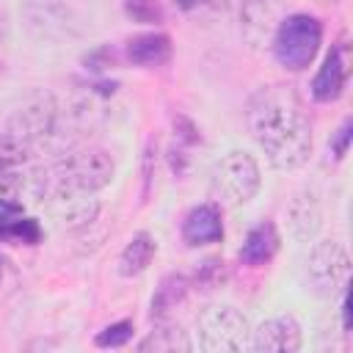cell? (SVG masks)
Instances as JSON below:
<instances>
[{
	"label": "cell",
	"instance_id": "1",
	"mask_svg": "<svg viewBox=\"0 0 353 353\" xmlns=\"http://www.w3.org/2000/svg\"><path fill=\"white\" fill-rule=\"evenodd\" d=\"M245 127L276 171H298L312 154V119L290 83L259 85L245 102Z\"/></svg>",
	"mask_w": 353,
	"mask_h": 353
},
{
	"label": "cell",
	"instance_id": "2",
	"mask_svg": "<svg viewBox=\"0 0 353 353\" xmlns=\"http://www.w3.org/2000/svg\"><path fill=\"white\" fill-rule=\"evenodd\" d=\"M116 163L102 146H80L61 154L47 168H33L25 188L33 190L41 201L66 199V196H94L113 182Z\"/></svg>",
	"mask_w": 353,
	"mask_h": 353
},
{
	"label": "cell",
	"instance_id": "3",
	"mask_svg": "<svg viewBox=\"0 0 353 353\" xmlns=\"http://www.w3.org/2000/svg\"><path fill=\"white\" fill-rule=\"evenodd\" d=\"M19 19L30 39L47 44L77 41L97 28L91 0H22Z\"/></svg>",
	"mask_w": 353,
	"mask_h": 353
},
{
	"label": "cell",
	"instance_id": "4",
	"mask_svg": "<svg viewBox=\"0 0 353 353\" xmlns=\"http://www.w3.org/2000/svg\"><path fill=\"white\" fill-rule=\"evenodd\" d=\"M323 47V22L312 14H287L270 41L273 58L290 69V72H303L312 66V61L317 58Z\"/></svg>",
	"mask_w": 353,
	"mask_h": 353
},
{
	"label": "cell",
	"instance_id": "5",
	"mask_svg": "<svg viewBox=\"0 0 353 353\" xmlns=\"http://www.w3.org/2000/svg\"><path fill=\"white\" fill-rule=\"evenodd\" d=\"M196 342L207 353H237L251 342V325L232 303H210L196 317Z\"/></svg>",
	"mask_w": 353,
	"mask_h": 353
},
{
	"label": "cell",
	"instance_id": "6",
	"mask_svg": "<svg viewBox=\"0 0 353 353\" xmlns=\"http://www.w3.org/2000/svg\"><path fill=\"white\" fill-rule=\"evenodd\" d=\"M262 188V171L254 154L243 149L226 152L215 165H212V190L223 199L229 207H243L248 204Z\"/></svg>",
	"mask_w": 353,
	"mask_h": 353
},
{
	"label": "cell",
	"instance_id": "7",
	"mask_svg": "<svg viewBox=\"0 0 353 353\" xmlns=\"http://www.w3.org/2000/svg\"><path fill=\"white\" fill-rule=\"evenodd\" d=\"M303 276H306V287L314 295H320V298L339 295V290H345L350 281L347 248L339 240H317L306 256Z\"/></svg>",
	"mask_w": 353,
	"mask_h": 353
},
{
	"label": "cell",
	"instance_id": "8",
	"mask_svg": "<svg viewBox=\"0 0 353 353\" xmlns=\"http://www.w3.org/2000/svg\"><path fill=\"white\" fill-rule=\"evenodd\" d=\"M6 132L22 138L33 149L52 141L55 135H61V102L50 91H39V94L28 97L11 113Z\"/></svg>",
	"mask_w": 353,
	"mask_h": 353
},
{
	"label": "cell",
	"instance_id": "9",
	"mask_svg": "<svg viewBox=\"0 0 353 353\" xmlns=\"http://www.w3.org/2000/svg\"><path fill=\"white\" fill-rule=\"evenodd\" d=\"M287 17V0H240V36L248 50H270L279 22Z\"/></svg>",
	"mask_w": 353,
	"mask_h": 353
},
{
	"label": "cell",
	"instance_id": "10",
	"mask_svg": "<svg viewBox=\"0 0 353 353\" xmlns=\"http://www.w3.org/2000/svg\"><path fill=\"white\" fill-rule=\"evenodd\" d=\"M248 345L259 353H295L303 345V331L292 314H276L251 331Z\"/></svg>",
	"mask_w": 353,
	"mask_h": 353
},
{
	"label": "cell",
	"instance_id": "11",
	"mask_svg": "<svg viewBox=\"0 0 353 353\" xmlns=\"http://www.w3.org/2000/svg\"><path fill=\"white\" fill-rule=\"evenodd\" d=\"M30 154L33 146L25 143L22 138L3 132L0 135V193H17L19 188H25L33 165H30Z\"/></svg>",
	"mask_w": 353,
	"mask_h": 353
},
{
	"label": "cell",
	"instance_id": "12",
	"mask_svg": "<svg viewBox=\"0 0 353 353\" xmlns=\"http://www.w3.org/2000/svg\"><path fill=\"white\" fill-rule=\"evenodd\" d=\"M345 85H347V55L342 44H334L312 77V97L314 102L325 105V102L339 99Z\"/></svg>",
	"mask_w": 353,
	"mask_h": 353
},
{
	"label": "cell",
	"instance_id": "13",
	"mask_svg": "<svg viewBox=\"0 0 353 353\" xmlns=\"http://www.w3.org/2000/svg\"><path fill=\"white\" fill-rule=\"evenodd\" d=\"M287 221H290V234L298 243L314 240L317 232H320V226H323V204H320V196L312 188L298 190L295 199L290 201Z\"/></svg>",
	"mask_w": 353,
	"mask_h": 353
},
{
	"label": "cell",
	"instance_id": "14",
	"mask_svg": "<svg viewBox=\"0 0 353 353\" xmlns=\"http://www.w3.org/2000/svg\"><path fill=\"white\" fill-rule=\"evenodd\" d=\"M182 240L190 248L212 245L223 240V218L215 204H196L182 221Z\"/></svg>",
	"mask_w": 353,
	"mask_h": 353
},
{
	"label": "cell",
	"instance_id": "15",
	"mask_svg": "<svg viewBox=\"0 0 353 353\" xmlns=\"http://www.w3.org/2000/svg\"><path fill=\"white\" fill-rule=\"evenodd\" d=\"M171 39L160 30H149V33H138L132 39H127L124 44V55L132 66H143V69H154L171 61Z\"/></svg>",
	"mask_w": 353,
	"mask_h": 353
},
{
	"label": "cell",
	"instance_id": "16",
	"mask_svg": "<svg viewBox=\"0 0 353 353\" xmlns=\"http://www.w3.org/2000/svg\"><path fill=\"white\" fill-rule=\"evenodd\" d=\"M279 245H281V234H279L276 223L265 218L248 229V234L240 245V262L248 268H262L276 256Z\"/></svg>",
	"mask_w": 353,
	"mask_h": 353
},
{
	"label": "cell",
	"instance_id": "17",
	"mask_svg": "<svg viewBox=\"0 0 353 353\" xmlns=\"http://www.w3.org/2000/svg\"><path fill=\"white\" fill-rule=\"evenodd\" d=\"M50 204H52V212L61 221V226L69 232L91 226L102 207L94 196H66V199H52Z\"/></svg>",
	"mask_w": 353,
	"mask_h": 353
},
{
	"label": "cell",
	"instance_id": "18",
	"mask_svg": "<svg viewBox=\"0 0 353 353\" xmlns=\"http://www.w3.org/2000/svg\"><path fill=\"white\" fill-rule=\"evenodd\" d=\"M190 347H193V339L188 336V331L171 320H157V325L138 342L141 353H179Z\"/></svg>",
	"mask_w": 353,
	"mask_h": 353
},
{
	"label": "cell",
	"instance_id": "19",
	"mask_svg": "<svg viewBox=\"0 0 353 353\" xmlns=\"http://www.w3.org/2000/svg\"><path fill=\"white\" fill-rule=\"evenodd\" d=\"M154 254H157L154 237L149 232H135L127 240V245L121 248V254H119V276H124V279L141 276L152 265Z\"/></svg>",
	"mask_w": 353,
	"mask_h": 353
},
{
	"label": "cell",
	"instance_id": "20",
	"mask_svg": "<svg viewBox=\"0 0 353 353\" xmlns=\"http://www.w3.org/2000/svg\"><path fill=\"white\" fill-rule=\"evenodd\" d=\"M188 290H190V279L185 273H168L160 279V284L154 287V295H152V320H168L171 312L188 298Z\"/></svg>",
	"mask_w": 353,
	"mask_h": 353
},
{
	"label": "cell",
	"instance_id": "21",
	"mask_svg": "<svg viewBox=\"0 0 353 353\" xmlns=\"http://www.w3.org/2000/svg\"><path fill=\"white\" fill-rule=\"evenodd\" d=\"M41 226H39V221L36 218H30V215H22V218H17L3 234H0V240H6V243H14V245H39L41 243Z\"/></svg>",
	"mask_w": 353,
	"mask_h": 353
},
{
	"label": "cell",
	"instance_id": "22",
	"mask_svg": "<svg viewBox=\"0 0 353 353\" xmlns=\"http://www.w3.org/2000/svg\"><path fill=\"white\" fill-rule=\"evenodd\" d=\"M135 334V323L132 320H116L110 325H105L102 331H97L94 336V345L108 350V347H124Z\"/></svg>",
	"mask_w": 353,
	"mask_h": 353
},
{
	"label": "cell",
	"instance_id": "23",
	"mask_svg": "<svg viewBox=\"0 0 353 353\" xmlns=\"http://www.w3.org/2000/svg\"><path fill=\"white\" fill-rule=\"evenodd\" d=\"M223 279H226V262L221 256H210L199 265V270L193 276V284H196V290H215V287L223 284Z\"/></svg>",
	"mask_w": 353,
	"mask_h": 353
},
{
	"label": "cell",
	"instance_id": "24",
	"mask_svg": "<svg viewBox=\"0 0 353 353\" xmlns=\"http://www.w3.org/2000/svg\"><path fill=\"white\" fill-rule=\"evenodd\" d=\"M124 14L127 19L138 25H160L163 22V8L157 0H124Z\"/></svg>",
	"mask_w": 353,
	"mask_h": 353
},
{
	"label": "cell",
	"instance_id": "25",
	"mask_svg": "<svg viewBox=\"0 0 353 353\" xmlns=\"http://www.w3.org/2000/svg\"><path fill=\"white\" fill-rule=\"evenodd\" d=\"M350 141H353V119H345L336 132H331V141H328V152L334 154V160H345L347 149H350Z\"/></svg>",
	"mask_w": 353,
	"mask_h": 353
},
{
	"label": "cell",
	"instance_id": "26",
	"mask_svg": "<svg viewBox=\"0 0 353 353\" xmlns=\"http://www.w3.org/2000/svg\"><path fill=\"white\" fill-rule=\"evenodd\" d=\"M22 215H25L22 201H17L11 193H0V234H3L17 218H22Z\"/></svg>",
	"mask_w": 353,
	"mask_h": 353
},
{
	"label": "cell",
	"instance_id": "27",
	"mask_svg": "<svg viewBox=\"0 0 353 353\" xmlns=\"http://www.w3.org/2000/svg\"><path fill=\"white\" fill-rule=\"evenodd\" d=\"M154 165H157V143L149 141L146 152H143V199L152 190V179H154Z\"/></svg>",
	"mask_w": 353,
	"mask_h": 353
},
{
	"label": "cell",
	"instance_id": "28",
	"mask_svg": "<svg viewBox=\"0 0 353 353\" xmlns=\"http://www.w3.org/2000/svg\"><path fill=\"white\" fill-rule=\"evenodd\" d=\"M83 61H85V69H91V72H102V69H108V66L113 63V50L99 47V50L88 52Z\"/></svg>",
	"mask_w": 353,
	"mask_h": 353
},
{
	"label": "cell",
	"instance_id": "29",
	"mask_svg": "<svg viewBox=\"0 0 353 353\" xmlns=\"http://www.w3.org/2000/svg\"><path fill=\"white\" fill-rule=\"evenodd\" d=\"M174 130H176L174 135H176L182 143H196V141L201 138V135H199V130L193 127V121H190V119H185V116H176V119H174Z\"/></svg>",
	"mask_w": 353,
	"mask_h": 353
},
{
	"label": "cell",
	"instance_id": "30",
	"mask_svg": "<svg viewBox=\"0 0 353 353\" xmlns=\"http://www.w3.org/2000/svg\"><path fill=\"white\" fill-rule=\"evenodd\" d=\"M339 320H342V331L350 334V292H347V287L339 290Z\"/></svg>",
	"mask_w": 353,
	"mask_h": 353
},
{
	"label": "cell",
	"instance_id": "31",
	"mask_svg": "<svg viewBox=\"0 0 353 353\" xmlns=\"http://www.w3.org/2000/svg\"><path fill=\"white\" fill-rule=\"evenodd\" d=\"M11 281H14V268H11V259L0 254V295H3V292L11 287Z\"/></svg>",
	"mask_w": 353,
	"mask_h": 353
},
{
	"label": "cell",
	"instance_id": "32",
	"mask_svg": "<svg viewBox=\"0 0 353 353\" xmlns=\"http://www.w3.org/2000/svg\"><path fill=\"white\" fill-rule=\"evenodd\" d=\"M182 11H196V8H201V6H207L210 0H174Z\"/></svg>",
	"mask_w": 353,
	"mask_h": 353
},
{
	"label": "cell",
	"instance_id": "33",
	"mask_svg": "<svg viewBox=\"0 0 353 353\" xmlns=\"http://www.w3.org/2000/svg\"><path fill=\"white\" fill-rule=\"evenodd\" d=\"M6 41H8V17L0 8V44H6Z\"/></svg>",
	"mask_w": 353,
	"mask_h": 353
},
{
	"label": "cell",
	"instance_id": "34",
	"mask_svg": "<svg viewBox=\"0 0 353 353\" xmlns=\"http://www.w3.org/2000/svg\"><path fill=\"white\" fill-rule=\"evenodd\" d=\"M317 3H336V0H317Z\"/></svg>",
	"mask_w": 353,
	"mask_h": 353
},
{
	"label": "cell",
	"instance_id": "35",
	"mask_svg": "<svg viewBox=\"0 0 353 353\" xmlns=\"http://www.w3.org/2000/svg\"><path fill=\"white\" fill-rule=\"evenodd\" d=\"M0 69H3V61H0Z\"/></svg>",
	"mask_w": 353,
	"mask_h": 353
}]
</instances>
